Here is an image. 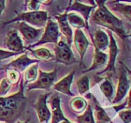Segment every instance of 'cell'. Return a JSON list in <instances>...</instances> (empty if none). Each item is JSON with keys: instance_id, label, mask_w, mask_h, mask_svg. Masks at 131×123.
Here are the masks:
<instances>
[{"instance_id": "obj_1", "label": "cell", "mask_w": 131, "mask_h": 123, "mask_svg": "<svg viewBox=\"0 0 131 123\" xmlns=\"http://www.w3.org/2000/svg\"><path fill=\"white\" fill-rule=\"evenodd\" d=\"M24 87L25 85L22 84L20 90L15 94L0 97V121L10 123L22 114L26 105Z\"/></svg>"}, {"instance_id": "obj_2", "label": "cell", "mask_w": 131, "mask_h": 123, "mask_svg": "<svg viewBox=\"0 0 131 123\" xmlns=\"http://www.w3.org/2000/svg\"><path fill=\"white\" fill-rule=\"evenodd\" d=\"M95 3L97 4V8L96 11L92 14L91 20L95 24L102 26H105L108 29L113 32H115L120 38H126V31L122 21L115 17L111 11L108 10L105 6V1H96Z\"/></svg>"}, {"instance_id": "obj_3", "label": "cell", "mask_w": 131, "mask_h": 123, "mask_svg": "<svg viewBox=\"0 0 131 123\" xmlns=\"http://www.w3.org/2000/svg\"><path fill=\"white\" fill-rule=\"evenodd\" d=\"M49 20L48 18V13L47 11H26L22 14H19L16 18L10 20L9 22H7V24L12 22H25L29 25H34L36 27H38L41 29V27H43L44 25H46L47 21Z\"/></svg>"}, {"instance_id": "obj_4", "label": "cell", "mask_w": 131, "mask_h": 123, "mask_svg": "<svg viewBox=\"0 0 131 123\" xmlns=\"http://www.w3.org/2000/svg\"><path fill=\"white\" fill-rule=\"evenodd\" d=\"M60 33L57 23L52 19H49L45 25V30L42 34L39 41H38L35 44H32L31 47H37L45 43H57Z\"/></svg>"}, {"instance_id": "obj_5", "label": "cell", "mask_w": 131, "mask_h": 123, "mask_svg": "<svg viewBox=\"0 0 131 123\" xmlns=\"http://www.w3.org/2000/svg\"><path fill=\"white\" fill-rule=\"evenodd\" d=\"M55 61L58 63H62L65 65H70L76 62L73 53L71 51L70 46L67 43V41L61 39L54 47Z\"/></svg>"}, {"instance_id": "obj_6", "label": "cell", "mask_w": 131, "mask_h": 123, "mask_svg": "<svg viewBox=\"0 0 131 123\" xmlns=\"http://www.w3.org/2000/svg\"><path fill=\"white\" fill-rule=\"evenodd\" d=\"M57 74V69H54L51 72H45L43 71H38V78L35 82L28 85V89H50L54 85Z\"/></svg>"}, {"instance_id": "obj_7", "label": "cell", "mask_w": 131, "mask_h": 123, "mask_svg": "<svg viewBox=\"0 0 131 123\" xmlns=\"http://www.w3.org/2000/svg\"><path fill=\"white\" fill-rule=\"evenodd\" d=\"M129 87H130V82H129L128 78H127V71L125 67H122L120 70V75H119V81H118L117 90L115 97L112 101V103L116 104L119 101H121L125 98L126 93L128 91Z\"/></svg>"}, {"instance_id": "obj_8", "label": "cell", "mask_w": 131, "mask_h": 123, "mask_svg": "<svg viewBox=\"0 0 131 123\" xmlns=\"http://www.w3.org/2000/svg\"><path fill=\"white\" fill-rule=\"evenodd\" d=\"M51 95V93H46L39 96L38 101L34 104L35 110L38 114V118L39 119V122H48L49 119L52 117V114L50 112L49 108L47 106V99Z\"/></svg>"}, {"instance_id": "obj_9", "label": "cell", "mask_w": 131, "mask_h": 123, "mask_svg": "<svg viewBox=\"0 0 131 123\" xmlns=\"http://www.w3.org/2000/svg\"><path fill=\"white\" fill-rule=\"evenodd\" d=\"M5 47L8 48V51L10 52L19 53V54L24 52V41L16 29H12L8 32L5 41Z\"/></svg>"}, {"instance_id": "obj_10", "label": "cell", "mask_w": 131, "mask_h": 123, "mask_svg": "<svg viewBox=\"0 0 131 123\" xmlns=\"http://www.w3.org/2000/svg\"><path fill=\"white\" fill-rule=\"evenodd\" d=\"M109 39H110V44H109V62H108V66L107 68L100 72L104 73V72H110L112 73V71H114L115 67V61H116V58L118 55V46L116 43L114 37L112 35V33L110 31L109 32Z\"/></svg>"}, {"instance_id": "obj_11", "label": "cell", "mask_w": 131, "mask_h": 123, "mask_svg": "<svg viewBox=\"0 0 131 123\" xmlns=\"http://www.w3.org/2000/svg\"><path fill=\"white\" fill-rule=\"evenodd\" d=\"M73 38L74 44H75L77 52H78L80 58H81V60H82L84 58L85 53L87 51L88 46H89V41L87 40L86 36L82 29H76Z\"/></svg>"}, {"instance_id": "obj_12", "label": "cell", "mask_w": 131, "mask_h": 123, "mask_svg": "<svg viewBox=\"0 0 131 123\" xmlns=\"http://www.w3.org/2000/svg\"><path fill=\"white\" fill-rule=\"evenodd\" d=\"M50 104L52 107V123H60L62 121L68 120L64 116L61 109V100L57 94L52 95L50 100Z\"/></svg>"}, {"instance_id": "obj_13", "label": "cell", "mask_w": 131, "mask_h": 123, "mask_svg": "<svg viewBox=\"0 0 131 123\" xmlns=\"http://www.w3.org/2000/svg\"><path fill=\"white\" fill-rule=\"evenodd\" d=\"M54 18L57 20L56 23H57L59 29L67 39V43L70 46L72 43V40H73V32H72V29L68 22V12H65L60 15H56L54 16Z\"/></svg>"}, {"instance_id": "obj_14", "label": "cell", "mask_w": 131, "mask_h": 123, "mask_svg": "<svg viewBox=\"0 0 131 123\" xmlns=\"http://www.w3.org/2000/svg\"><path fill=\"white\" fill-rule=\"evenodd\" d=\"M38 62V60L29 58L27 56V55L25 54V55H22L18 58H16V59L12 60L11 62H9L8 64H7L6 67H7V69H14V70L21 72V71H25L27 67H30L31 65Z\"/></svg>"}, {"instance_id": "obj_15", "label": "cell", "mask_w": 131, "mask_h": 123, "mask_svg": "<svg viewBox=\"0 0 131 123\" xmlns=\"http://www.w3.org/2000/svg\"><path fill=\"white\" fill-rule=\"evenodd\" d=\"M95 6H87L84 5L82 3L79 2V1H73L71 2V6H69L66 12H68V11H75L77 12L82 14V16L83 17V20L85 22V25L89 28V25H88V20H89V17H90V13L91 11L95 10Z\"/></svg>"}, {"instance_id": "obj_16", "label": "cell", "mask_w": 131, "mask_h": 123, "mask_svg": "<svg viewBox=\"0 0 131 123\" xmlns=\"http://www.w3.org/2000/svg\"><path fill=\"white\" fill-rule=\"evenodd\" d=\"M18 26H19V31L22 34L23 38L28 42L35 41L36 39L39 37L40 33L42 32V29H39V28L37 29V28L27 25L25 22H20Z\"/></svg>"}, {"instance_id": "obj_17", "label": "cell", "mask_w": 131, "mask_h": 123, "mask_svg": "<svg viewBox=\"0 0 131 123\" xmlns=\"http://www.w3.org/2000/svg\"><path fill=\"white\" fill-rule=\"evenodd\" d=\"M74 74H75V71H72L70 73L68 74L66 77H64L63 79H61L59 82L54 84L53 85V89L58 91V92L66 94V95L72 96L73 97L74 94L71 92L70 87H71V84H72V81H73Z\"/></svg>"}, {"instance_id": "obj_18", "label": "cell", "mask_w": 131, "mask_h": 123, "mask_svg": "<svg viewBox=\"0 0 131 123\" xmlns=\"http://www.w3.org/2000/svg\"><path fill=\"white\" fill-rule=\"evenodd\" d=\"M93 43H94V46L96 47L99 51L103 52L107 48H109V44H110L109 36L107 35V33L104 32L103 30L97 29L95 32V35H94Z\"/></svg>"}, {"instance_id": "obj_19", "label": "cell", "mask_w": 131, "mask_h": 123, "mask_svg": "<svg viewBox=\"0 0 131 123\" xmlns=\"http://www.w3.org/2000/svg\"><path fill=\"white\" fill-rule=\"evenodd\" d=\"M107 59H108L107 54H105L104 52H101V51H99L96 47H95V55H94L93 64L91 65L90 68H88L87 70L83 71V73L88 72V71H95V70H97V69L103 67V66L106 64Z\"/></svg>"}, {"instance_id": "obj_20", "label": "cell", "mask_w": 131, "mask_h": 123, "mask_svg": "<svg viewBox=\"0 0 131 123\" xmlns=\"http://www.w3.org/2000/svg\"><path fill=\"white\" fill-rule=\"evenodd\" d=\"M93 97V96H92ZM93 101L95 103V113H96V118L97 119L98 123H112V120L108 115H107L106 111L99 105L98 101L96 99L93 97Z\"/></svg>"}, {"instance_id": "obj_21", "label": "cell", "mask_w": 131, "mask_h": 123, "mask_svg": "<svg viewBox=\"0 0 131 123\" xmlns=\"http://www.w3.org/2000/svg\"><path fill=\"white\" fill-rule=\"evenodd\" d=\"M68 22L69 24V25L75 27L76 29H82L83 27L88 29V27L85 25L83 18H82L81 16H79L78 14L74 13V12L68 13Z\"/></svg>"}, {"instance_id": "obj_22", "label": "cell", "mask_w": 131, "mask_h": 123, "mask_svg": "<svg viewBox=\"0 0 131 123\" xmlns=\"http://www.w3.org/2000/svg\"><path fill=\"white\" fill-rule=\"evenodd\" d=\"M87 106H88L87 101H85L83 98H82V97H75L70 101L71 109L73 110L75 113H77V114L84 112L85 110H86V108H87Z\"/></svg>"}, {"instance_id": "obj_23", "label": "cell", "mask_w": 131, "mask_h": 123, "mask_svg": "<svg viewBox=\"0 0 131 123\" xmlns=\"http://www.w3.org/2000/svg\"><path fill=\"white\" fill-rule=\"evenodd\" d=\"M38 76V62L35 63L31 65L30 67H28L26 69V71L25 72V84L27 83H34L37 79V77Z\"/></svg>"}, {"instance_id": "obj_24", "label": "cell", "mask_w": 131, "mask_h": 123, "mask_svg": "<svg viewBox=\"0 0 131 123\" xmlns=\"http://www.w3.org/2000/svg\"><path fill=\"white\" fill-rule=\"evenodd\" d=\"M32 55L35 56L37 60H49L51 58H52V54L51 53L49 49H47L45 47H40V48H37L35 50H31Z\"/></svg>"}, {"instance_id": "obj_25", "label": "cell", "mask_w": 131, "mask_h": 123, "mask_svg": "<svg viewBox=\"0 0 131 123\" xmlns=\"http://www.w3.org/2000/svg\"><path fill=\"white\" fill-rule=\"evenodd\" d=\"M111 3L113 4L112 8L114 11L121 12L122 14H124V16L126 18H127V19L131 21V5H126V4L118 2V1H112Z\"/></svg>"}, {"instance_id": "obj_26", "label": "cell", "mask_w": 131, "mask_h": 123, "mask_svg": "<svg viewBox=\"0 0 131 123\" xmlns=\"http://www.w3.org/2000/svg\"><path fill=\"white\" fill-rule=\"evenodd\" d=\"M76 120L78 123H96V121L94 119L92 106L88 105L86 110L83 112V114L77 117Z\"/></svg>"}, {"instance_id": "obj_27", "label": "cell", "mask_w": 131, "mask_h": 123, "mask_svg": "<svg viewBox=\"0 0 131 123\" xmlns=\"http://www.w3.org/2000/svg\"><path fill=\"white\" fill-rule=\"evenodd\" d=\"M99 88H100L101 92L105 95V97L108 100H111L112 94H113V86H112L111 80L109 79V77L104 79V81L99 86Z\"/></svg>"}, {"instance_id": "obj_28", "label": "cell", "mask_w": 131, "mask_h": 123, "mask_svg": "<svg viewBox=\"0 0 131 123\" xmlns=\"http://www.w3.org/2000/svg\"><path fill=\"white\" fill-rule=\"evenodd\" d=\"M77 88L81 95H83L88 92L90 88V83H89V77L87 75H83L77 81Z\"/></svg>"}, {"instance_id": "obj_29", "label": "cell", "mask_w": 131, "mask_h": 123, "mask_svg": "<svg viewBox=\"0 0 131 123\" xmlns=\"http://www.w3.org/2000/svg\"><path fill=\"white\" fill-rule=\"evenodd\" d=\"M7 72H8L7 79L10 82L11 85H15V84L19 82L20 78H21L20 71L14 70V69H7Z\"/></svg>"}, {"instance_id": "obj_30", "label": "cell", "mask_w": 131, "mask_h": 123, "mask_svg": "<svg viewBox=\"0 0 131 123\" xmlns=\"http://www.w3.org/2000/svg\"><path fill=\"white\" fill-rule=\"evenodd\" d=\"M11 86L12 85L7 78L1 80V82H0V97H5L10 89Z\"/></svg>"}, {"instance_id": "obj_31", "label": "cell", "mask_w": 131, "mask_h": 123, "mask_svg": "<svg viewBox=\"0 0 131 123\" xmlns=\"http://www.w3.org/2000/svg\"><path fill=\"white\" fill-rule=\"evenodd\" d=\"M118 115L120 117L124 123H131V110L126 109V110H120L118 112Z\"/></svg>"}, {"instance_id": "obj_32", "label": "cell", "mask_w": 131, "mask_h": 123, "mask_svg": "<svg viewBox=\"0 0 131 123\" xmlns=\"http://www.w3.org/2000/svg\"><path fill=\"white\" fill-rule=\"evenodd\" d=\"M20 55L19 53L10 52L8 50H1L0 49V61L4 60V59H8L11 56H15V55Z\"/></svg>"}, {"instance_id": "obj_33", "label": "cell", "mask_w": 131, "mask_h": 123, "mask_svg": "<svg viewBox=\"0 0 131 123\" xmlns=\"http://www.w3.org/2000/svg\"><path fill=\"white\" fill-rule=\"evenodd\" d=\"M40 3L41 1H28V2H26V4L28 6V10L30 11H38Z\"/></svg>"}, {"instance_id": "obj_34", "label": "cell", "mask_w": 131, "mask_h": 123, "mask_svg": "<svg viewBox=\"0 0 131 123\" xmlns=\"http://www.w3.org/2000/svg\"><path fill=\"white\" fill-rule=\"evenodd\" d=\"M5 5H6V1H4V0H0V15L2 14L3 11L5 10Z\"/></svg>"}, {"instance_id": "obj_35", "label": "cell", "mask_w": 131, "mask_h": 123, "mask_svg": "<svg viewBox=\"0 0 131 123\" xmlns=\"http://www.w3.org/2000/svg\"><path fill=\"white\" fill-rule=\"evenodd\" d=\"M127 108L131 110V88H130V92H129L128 100H127Z\"/></svg>"}, {"instance_id": "obj_36", "label": "cell", "mask_w": 131, "mask_h": 123, "mask_svg": "<svg viewBox=\"0 0 131 123\" xmlns=\"http://www.w3.org/2000/svg\"><path fill=\"white\" fill-rule=\"evenodd\" d=\"M61 123H72V122H70V121H69V120L68 119V120H66V121H62Z\"/></svg>"}, {"instance_id": "obj_37", "label": "cell", "mask_w": 131, "mask_h": 123, "mask_svg": "<svg viewBox=\"0 0 131 123\" xmlns=\"http://www.w3.org/2000/svg\"><path fill=\"white\" fill-rule=\"evenodd\" d=\"M18 123H30V121L26 120V121H22V122H18Z\"/></svg>"}, {"instance_id": "obj_38", "label": "cell", "mask_w": 131, "mask_h": 123, "mask_svg": "<svg viewBox=\"0 0 131 123\" xmlns=\"http://www.w3.org/2000/svg\"><path fill=\"white\" fill-rule=\"evenodd\" d=\"M127 71V72H128V73H131V71Z\"/></svg>"}, {"instance_id": "obj_39", "label": "cell", "mask_w": 131, "mask_h": 123, "mask_svg": "<svg viewBox=\"0 0 131 123\" xmlns=\"http://www.w3.org/2000/svg\"><path fill=\"white\" fill-rule=\"evenodd\" d=\"M129 37H130V38H131V32H130V34H129Z\"/></svg>"}]
</instances>
